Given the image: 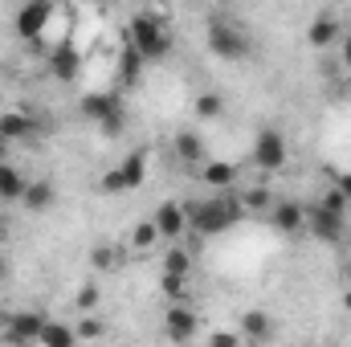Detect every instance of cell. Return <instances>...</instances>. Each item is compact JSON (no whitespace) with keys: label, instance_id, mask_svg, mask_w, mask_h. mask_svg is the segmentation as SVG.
<instances>
[{"label":"cell","instance_id":"6da1fadb","mask_svg":"<svg viewBox=\"0 0 351 347\" xmlns=\"http://www.w3.org/2000/svg\"><path fill=\"white\" fill-rule=\"evenodd\" d=\"M241 200L233 196H213V200H200V204H188V225L200 233V237H217L225 229H233L241 221Z\"/></svg>","mask_w":351,"mask_h":347},{"label":"cell","instance_id":"7a4b0ae2","mask_svg":"<svg viewBox=\"0 0 351 347\" xmlns=\"http://www.w3.org/2000/svg\"><path fill=\"white\" fill-rule=\"evenodd\" d=\"M127 37H131V45L143 53V62H164V58L172 53V33H168L164 21L152 16V12H135L131 25H127Z\"/></svg>","mask_w":351,"mask_h":347},{"label":"cell","instance_id":"3957f363","mask_svg":"<svg viewBox=\"0 0 351 347\" xmlns=\"http://www.w3.org/2000/svg\"><path fill=\"white\" fill-rule=\"evenodd\" d=\"M147 180V152H131L119 168H110V172H102V180H98V188L102 192H135L139 184Z\"/></svg>","mask_w":351,"mask_h":347},{"label":"cell","instance_id":"277c9868","mask_svg":"<svg viewBox=\"0 0 351 347\" xmlns=\"http://www.w3.org/2000/svg\"><path fill=\"white\" fill-rule=\"evenodd\" d=\"M208 49L221 58V62H241V58H250V37L237 29V25H229V21H213L208 25Z\"/></svg>","mask_w":351,"mask_h":347},{"label":"cell","instance_id":"5b68a950","mask_svg":"<svg viewBox=\"0 0 351 347\" xmlns=\"http://www.w3.org/2000/svg\"><path fill=\"white\" fill-rule=\"evenodd\" d=\"M286 135L282 131H274V127H265L258 131V139H254V164L262 168V172H278L282 164H286Z\"/></svg>","mask_w":351,"mask_h":347},{"label":"cell","instance_id":"8992f818","mask_svg":"<svg viewBox=\"0 0 351 347\" xmlns=\"http://www.w3.org/2000/svg\"><path fill=\"white\" fill-rule=\"evenodd\" d=\"M49 16H53V0H25L21 12H16V33H21L25 41H37V37L45 33Z\"/></svg>","mask_w":351,"mask_h":347},{"label":"cell","instance_id":"52a82bcc","mask_svg":"<svg viewBox=\"0 0 351 347\" xmlns=\"http://www.w3.org/2000/svg\"><path fill=\"white\" fill-rule=\"evenodd\" d=\"M343 229H348V217L327 213L323 204H311V208H306V233H315L319 241H339Z\"/></svg>","mask_w":351,"mask_h":347},{"label":"cell","instance_id":"ba28073f","mask_svg":"<svg viewBox=\"0 0 351 347\" xmlns=\"http://www.w3.org/2000/svg\"><path fill=\"white\" fill-rule=\"evenodd\" d=\"M123 110V102H119V94L114 90H90L78 98V115L90 119V123H102V119H110V115H119Z\"/></svg>","mask_w":351,"mask_h":347},{"label":"cell","instance_id":"9c48e42d","mask_svg":"<svg viewBox=\"0 0 351 347\" xmlns=\"http://www.w3.org/2000/svg\"><path fill=\"white\" fill-rule=\"evenodd\" d=\"M269 221H274L278 233L294 237V233L306 229V208H302L298 200H278V204H269Z\"/></svg>","mask_w":351,"mask_h":347},{"label":"cell","instance_id":"30bf717a","mask_svg":"<svg viewBox=\"0 0 351 347\" xmlns=\"http://www.w3.org/2000/svg\"><path fill=\"white\" fill-rule=\"evenodd\" d=\"M41 327H45V315H37V311H21V315L8 319L4 339H8V344H37V339H41Z\"/></svg>","mask_w":351,"mask_h":347},{"label":"cell","instance_id":"8fae6325","mask_svg":"<svg viewBox=\"0 0 351 347\" xmlns=\"http://www.w3.org/2000/svg\"><path fill=\"white\" fill-rule=\"evenodd\" d=\"M164 331H168V339H176V344L196 339V315H192V307L172 302V307H168V315H164Z\"/></svg>","mask_w":351,"mask_h":347},{"label":"cell","instance_id":"7c38bea8","mask_svg":"<svg viewBox=\"0 0 351 347\" xmlns=\"http://www.w3.org/2000/svg\"><path fill=\"white\" fill-rule=\"evenodd\" d=\"M152 221L160 225V237L176 241V237L188 229V204H180V200H164V204L156 208V217H152Z\"/></svg>","mask_w":351,"mask_h":347},{"label":"cell","instance_id":"4fadbf2b","mask_svg":"<svg viewBox=\"0 0 351 347\" xmlns=\"http://www.w3.org/2000/svg\"><path fill=\"white\" fill-rule=\"evenodd\" d=\"M49 74H53L58 82H78V74H82V53L70 49V45H58V49L49 53Z\"/></svg>","mask_w":351,"mask_h":347},{"label":"cell","instance_id":"5bb4252c","mask_svg":"<svg viewBox=\"0 0 351 347\" xmlns=\"http://www.w3.org/2000/svg\"><path fill=\"white\" fill-rule=\"evenodd\" d=\"M53 200H58V188H53V180H29V184H25V196H21V204H25L29 213H49V208H53Z\"/></svg>","mask_w":351,"mask_h":347},{"label":"cell","instance_id":"9a60e30c","mask_svg":"<svg viewBox=\"0 0 351 347\" xmlns=\"http://www.w3.org/2000/svg\"><path fill=\"white\" fill-rule=\"evenodd\" d=\"M339 21L335 16H315L311 21V29H306V41L315 45V49H331V45H339Z\"/></svg>","mask_w":351,"mask_h":347},{"label":"cell","instance_id":"2e32d148","mask_svg":"<svg viewBox=\"0 0 351 347\" xmlns=\"http://www.w3.org/2000/svg\"><path fill=\"white\" fill-rule=\"evenodd\" d=\"M37 131V123L25 115V110H4L0 115V135L8 139V143H21V139H29Z\"/></svg>","mask_w":351,"mask_h":347},{"label":"cell","instance_id":"e0dca14e","mask_svg":"<svg viewBox=\"0 0 351 347\" xmlns=\"http://www.w3.org/2000/svg\"><path fill=\"white\" fill-rule=\"evenodd\" d=\"M25 172L12 160H0V200H21L25 196Z\"/></svg>","mask_w":351,"mask_h":347},{"label":"cell","instance_id":"ac0fdd59","mask_svg":"<svg viewBox=\"0 0 351 347\" xmlns=\"http://www.w3.org/2000/svg\"><path fill=\"white\" fill-rule=\"evenodd\" d=\"M274 335V323H269V315L265 311H245L241 315V339H254V344H262Z\"/></svg>","mask_w":351,"mask_h":347},{"label":"cell","instance_id":"d6986e66","mask_svg":"<svg viewBox=\"0 0 351 347\" xmlns=\"http://www.w3.org/2000/svg\"><path fill=\"white\" fill-rule=\"evenodd\" d=\"M172 147L184 164H200V160H204V139H200L196 131H176Z\"/></svg>","mask_w":351,"mask_h":347},{"label":"cell","instance_id":"ffe728a7","mask_svg":"<svg viewBox=\"0 0 351 347\" xmlns=\"http://www.w3.org/2000/svg\"><path fill=\"white\" fill-rule=\"evenodd\" d=\"M143 53L135 49V45H127L123 53H119V78H123V86H135L139 78H143Z\"/></svg>","mask_w":351,"mask_h":347},{"label":"cell","instance_id":"44dd1931","mask_svg":"<svg viewBox=\"0 0 351 347\" xmlns=\"http://www.w3.org/2000/svg\"><path fill=\"white\" fill-rule=\"evenodd\" d=\"M37 344L70 347V344H78V331H74V327H66V323H49V319H45V327H41V339H37Z\"/></svg>","mask_w":351,"mask_h":347},{"label":"cell","instance_id":"7402d4cb","mask_svg":"<svg viewBox=\"0 0 351 347\" xmlns=\"http://www.w3.org/2000/svg\"><path fill=\"white\" fill-rule=\"evenodd\" d=\"M200 180H204V184H217V188H229V184L237 180V168H233V164L213 160V164H204V168H200Z\"/></svg>","mask_w":351,"mask_h":347},{"label":"cell","instance_id":"603a6c76","mask_svg":"<svg viewBox=\"0 0 351 347\" xmlns=\"http://www.w3.org/2000/svg\"><path fill=\"white\" fill-rule=\"evenodd\" d=\"M160 241V225L156 221H139L135 233H131V250H152Z\"/></svg>","mask_w":351,"mask_h":347},{"label":"cell","instance_id":"cb8c5ba5","mask_svg":"<svg viewBox=\"0 0 351 347\" xmlns=\"http://www.w3.org/2000/svg\"><path fill=\"white\" fill-rule=\"evenodd\" d=\"M90 261H94V270H102V274H106V270H119V265H123V254H119L114 246H106V241H102V246H94Z\"/></svg>","mask_w":351,"mask_h":347},{"label":"cell","instance_id":"d4e9b609","mask_svg":"<svg viewBox=\"0 0 351 347\" xmlns=\"http://www.w3.org/2000/svg\"><path fill=\"white\" fill-rule=\"evenodd\" d=\"M225 115V98L221 94H200L196 98V119H221Z\"/></svg>","mask_w":351,"mask_h":347},{"label":"cell","instance_id":"484cf974","mask_svg":"<svg viewBox=\"0 0 351 347\" xmlns=\"http://www.w3.org/2000/svg\"><path fill=\"white\" fill-rule=\"evenodd\" d=\"M164 270H168V274H184V278H188V274H192V254H188V250H180V246H176V250H168V254H164Z\"/></svg>","mask_w":351,"mask_h":347},{"label":"cell","instance_id":"4316f807","mask_svg":"<svg viewBox=\"0 0 351 347\" xmlns=\"http://www.w3.org/2000/svg\"><path fill=\"white\" fill-rule=\"evenodd\" d=\"M184 282H188L184 274H168V270H164V278H160V290H164L172 302H184V290H188Z\"/></svg>","mask_w":351,"mask_h":347},{"label":"cell","instance_id":"83f0119b","mask_svg":"<svg viewBox=\"0 0 351 347\" xmlns=\"http://www.w3.org/2000/svg\"><path fill=\"white\" fill-rule=\"evenodd\" d=\"M319 204H323L327 213H339V217H348V204H351V200L339 192V188H335V184H331V188L323 192V200H319Z\"/></svg>","mask_w":351,"mask_h":347},{"label":"cell","instance_id":"f1b7e54d","mask_svg":"<svg viewBox=\"0 0 351 347\" xmlns=\"http://www.w3.org/2000/svg\"><path fill=\"white\" fill-rule=\"evenodd\" d=\"M123 127H127V123H123V110H119V115H110V119H102V123H98V131H102V135H106V139H119V135H123Z\"/></svg>","mask_w":351,"mask_h":347},{"label":"cell","instance_id":"f546056e","mask_svg":"<svg viewBox=\"0 0 351 347\" xmlns=\"http://www.w3.org/2000/svg\"><path fill=\"white\" fill-rule=\"evenodd\" d=\"M265 204H269L265 188H250V192H241V208H265Z\"/></svg>","mask_w":351,"mask_h":347},{"label":"cell","instance_id":"4dcf8cb0","mask_svg":"<svg viewBox=\"0 0 351 347\" xmlns=\"http://www.w3.org/2000/svg\"><path fill=\"white\" fill-rule=\"evenodd\" d=\"M208 344L213 347H233V344H241V331H213Z\"/></svg>","mask_w":351,"mask_h":347},{"label":"cell","instance_id":"1f68e13d","mask_svg":"<svg viewBox=\"0 0 351 347\" xmlns=\"http://www.w3.org/2000/svg\"><path fill=\"white\" fill-rule=\"evenodd\" d=\"M94 302H98V290H94V286H86V290L78 294V311H94Z\"/></svg>","mask_w":351,"mask_h":347},{"label":"cell","instance_id":"d6a6232c","mask_svg":"<svg viewBox=\"0 0 351 347\" xmlns=\"http://www.w3.org/2000/svg\"><path fill=\"white\" fill-rule=\"evenodd\" d=\"M98 335H102V327H98L94 319H86V323L78 327V339H98Z\"/></svg>","mask_w":351,"mask_h":347},{"label":"cell","instance_id":"836d02e7","mask_svg":"<svg viewBox=\"0 0 351 347\" xmlns=\"http://www.w3.org/2000/svg\"><path fill=\"white\" fill-rule=\"evenodd\" d=\"M335 188H339V192L351 200V172H339V176H335Z\"/></svg>","mask_w":351,"mask_h":347},{"label":"cell","instance_id":"e575fe53","mask_svg":"<svg viewBox=\"0 0 351 347\" xmlns=\"http://www.w3.org/2000/svg\"><path fill=\"white\" fill-rule=\"evenodd\" d=\"M339 58H343V66H351V33L339 37Z\"/></svg>","mask_w":351,"mask_h":347},{"label":"cell","instance_id":"d590c367","mask_svg":"<svg viewBox=\"0 0 351 347\" xmlns=\"http://www.w3.org/2000/svg\"><path fill=\"white\" fill-rule=\"evenodd\" d=\"M8 152H12V143H8V139L0 135V160H8Z\"/></svg>","mask_w":351,"mask_h":347},{"label":"cell","instance_id":"8d00e7d4","mask_svg":"<svg viewBox=\"0 0 351 347\" xmlns=\"http://www.w3.org/2000/svg\"><path fill=\"white\" fill-rule=\"evenodd\" d=\"M8 274H12V265H8V261L0 258V282H8Z\"/></svg>","mask_w":351,"mask_h":347},{"label":"cell","instance_id":"74e56055","mask_svg":"<svg viewBox=\"0 0 351 347\" xmlns=\"http://www.w3.org/2000/svg\"><path fill=\"white\" fill-rule=\"evenodd\" d=\"M8 237V221H4V213H0V241Z\"/></svg>","mask_w":351,"mask_h":347},{"label":"cell","instance_id":"f35d334b","mask_svg":"<svg viewBox=\"0 0 351 347\" xmlns=\"http://www.w3.org/2000/svg\"><path fill=\"white\" fill-rule=\"evenodd\" d=\"M343 307H348V311H351V286H348V294H343Z\"/></svg>","mask_w":351,"mask_h":347},{"label":"cell","instance_id":"ab89813d","mask_svg":"<svg viewBox=\"0 0 351 347\" xmlns=\"http://www.w3.org/2000/svg\"><path fill=\"white\" fill-rule=\"evenodd\" d=\"M343 282H348V286H351V261H348V270H343Z\"/></svg>","mask_w":351,"mask_h":347}]
</instances>
